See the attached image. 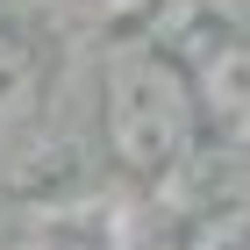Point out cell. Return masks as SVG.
<instances>
[{"mask_svg": "<svg viewBox=\"0 0 250 250\" xmlns=\"http://www.w3.org/2000/svg\"><path fill=\"white\" fill-rule=\"evenodd\" d=\"M100 115L107 143L136 179H165L200 143V100L193 72H179L157 43H115L100 64Z\"/></svg>", "mask_w": 250, "mask_h": 250, "instance_id": "6da1fadb", "label": "cell"}, {"mask_svg": "<svg viewBox=\"0 0 250 250\" xmlns=\"http://www.w3.org/2000/svg\"><path fill=\"white\" fill-rule=\"evenodd\" d=\"M193 100H200V129H214L222 143L250 150V36H229L200 58Z\"/></svg>", "mask_w": 250, "mask_h": 250, "instance_id": "7a4b0ae2", "label": "cell"}, {"mask_svg": "<svg viewBox=\"0 0 250 250\" xmlns=\"http://www.w3.org/2000/svg\"><path fill=\"white\" fill-rule=\"evenodd\" d=\"M36 107V58L0 29V136H15Z\"/></svg>", "mask_w": 250, "mask_h": 250, "instance_id": "3957f363", "label": "cell"}, {"mask_svg": "<svg viewBox=\"0 0 250 250\" xmlns=\"http://www.w3.org/2000/svg\"><path fill=\"white\" fill-rule=\"evenodd\" d=\"M186 250H250V200L243 208H214L208 222H193Z\"/></svg>", "mask_w": 250, "mask_h": 250, "instance_id": "277c9868", "label": "cell"}, {"mask_svg": "<svg viewBox=\"0 0 250 250\" xmlns=\"http://www.w3.org/2000/svg\"><path fill=\"white\" fill-rule=\"evenodd\" d=\"M7 250H100V243L79 236V229H29V236H15Z\"/></svg>", "mask_w": 250, "mask_h": 250, "instance_id": "5b68a950", "label": "cell"}]
</instances>
